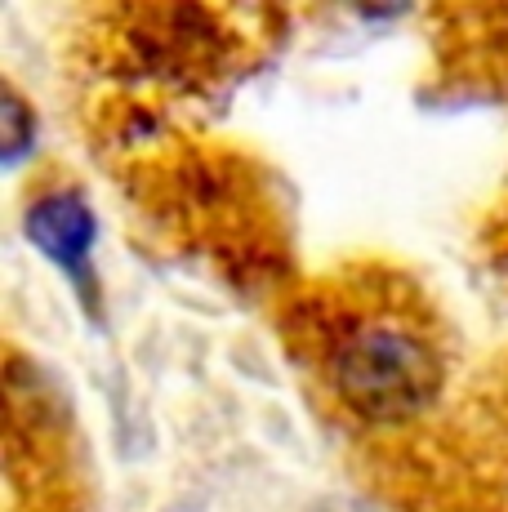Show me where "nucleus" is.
Masks as SVG:
<instances>
[{
	"instance_id": "3",
	"label": "nucleus",
	"mask_w": 508,
	"mask_h": 512,
	"mask_svg": "<svg viewBox=\"0 0 508 512\" xmlns=\"http://www.w3.org/2000/svg\"><path fill=\"white\" fill-rule=\"evenodd\" d=\"M32 134H36V116L27 112V103L18 98L14 85H5V98H0V143H5L0 156H5V165H14L27 152Z\"/></svg>"
},
{
	"instance_id": "2",
	"label": "nucleus",
	"mask_w": 508,
	"mask_h": 512,
	"mask_svg": "<svg viewBox=\"0 0 508 512\" xmlns=\"http://www.w3.org/2000/svg\"><path fill=\"white\" fill-rule=\"evenodd\" d=\"M23 232L45 259L58 263L72 281H81V290H90V250L94 236H99V223H94V210L85 205L81 192H72V187L41 192L27 205Z\"/></svg>"
},
{
	"instance_id": "1",
	"label": "nucleus",
	"mask_w": 508,
	"mask_h": 512,
	"mask_svg": "<svg viewBox=\"0 0 508 512\" xmlns=\"http://www.w3.org/2000/svg\"><path fill=\"white\" fill-rule=\"evenodd\" d=\"M326 379L353 415L406 423L437 401L442 352L419 317L397 308L344 312L326 334Z\"/></svg>"
}]
</instances>
